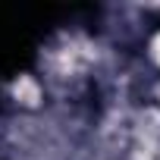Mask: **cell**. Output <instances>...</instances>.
<instances>
[{
    "instance_id": "obj_1",
    "label": "cell",
    "mask_w": 160,
    "mask_h": 160,
    "mask_svg": "<svg viewBox=\"0 0 160 160\" xmlns=\"http://www.w3.org/2000/svg\"><path fill=\"white\" fill-rule=\"evenodd\" d=\"M13 91H16V98L22 104H38V98H41V91H38V85L32 82V78H19Z\"/></svg>"
},
{
    "instance_id": "obj_2",
    "label": "cell",
    "mask_w": 160,
    "mask_h": 160,
    "mask_svg": "<svg viewBox=\"0 0 160 160\" xmlns=\"http://www.w3.org/2000/svg\"><path fill=\"white\" fill-rule=\"evenodd\" d=\"M154 57H157V63H160V38L154 41Z\"/></svg>"
}]
</instances>
